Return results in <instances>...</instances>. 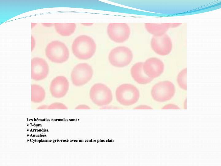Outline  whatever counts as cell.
Segmentation results:
<instances>
[{"instance_id":"obj_1","label":"cell","mask_w":221,"mask_h":166,"mask_svg":"<svg viewBox=\"0 0 221 166\" xmlns=\"http://www.w3.org/2000/svg\"><path fill=\"white\" fill-rule=\"evenodd\" d=\"M72 49L74 56L79 59L87 60L94 54L96 45L91 37L86 35L78 36L74 40Z\"/></svg>"},{"instance_id":"obj_2","label":"cell","mask_w":221,"mask_h":166,"mask_svg":"<svg viewBox=\"0 0 221 166\" xmlns=\"http://www.w3.org/2000/svg\"><path fill=\"white\" fill-rule=\"evenodd\" d=\"M45 54L50 61L56 63H62L68 59L69 53L67 46L62 42L52 41L46 46Z\"/></svg>"},{"instance_id":"obj_3","label":"cell","mask_w":221,"mask_h":166,"mask_svg":"<svg viewBox=\"0 0 221 166\" xmlns=\"http://www.w3.org/2000/svg\"><path fill=\"white\" fill-rule=\"evenodd\" d=\"M140 93L134 85L128 83L122 84L118 86L115 91L117 101L121 105L129 106L136 103L140 97Z\"/></svg>"},{"instance_id":"obj_4","label":"cell","mask_w":221,"mask_h":166,"mask_svg":"<svg viewBox=\"0 0 221 166\" xmlns=\"http://www.w3.org/2000/svg\"><path fill=\"white\" fill-rule=\"evenodd\" d=\"M175 85L171 81L166 80L158 82L152 87L151 95L155 101L159 102H166L171 100L176 93Z\"/></svg>"},{"instance_id":"obj_5","label":"cell","mask_w":221,"mask_h":166,"mask_svg":"<svg viewBox=\"0 0 221 166\" xmlns=\"http://www.w3.org/2000/svg\"><path fill=\"white\" fill-rule=\"evenodd\" d=\"M133 57V53L129 48L125 46H119L111 50L108 55V60L112 66L122 68L129 65Z\"/></svg>"},{"instance_id":"obj_6","label":"cell","mask_w":221,"mask_h":166,"mask_svg":"<svg viewBox=\"0 0 221 166\" xmlns=\"http://www.w3.org/2000/svg\"><path fill=\"white\" fill-rule=\"evenodd\" d=\"M89 96L92 101L99 106L107 105L113 100L111 90L106 85L101 83H96L91 87Z\"/></svg>"},{"instance_id":"obj_7","label":"cell","mask_w":221,"mask_h":166,"mask_svg":"<svg viewBox=\"0 0 221 166\" xmlns=\"http://www.w3.org/2000/svg\"><path fill=\"white\" fill-rule=\"evenodd\" d=\"M107 33L112 41L116 43H122L125 42L129 38L131 29L127 23L112 22L108 25Z\"/></svg>"},{"instance_id":"obj_8","label":"cell","mask_w":221,"mask_h":166,"mask_svg":"<svg viewBox=\"0 0 221 166\" xmlns=\"http://www.w3.org/2000/svg\"><path fill=\"white\" fill-rule=\"evenodd\" d=\"M93 72L91 66L87 63H80L73 68L71 75L73 84L76 86H83L91 79Z\"/></svg>"},{"instance_id":"obj_9","label":"cell","mask_w":221,"mask_h":166,"mask_svg":"<svg viewBox=\"0 0 221 166\" xmlns=\"http://www.w3.org/2000/svg\"><path fill=\"white\" fill-rule=\"evenodd\" d=\"M150 45L153 50L161 56L169 55L173 48V42L170 36L167 34L158 36H153Z\"/></svg>"},{"instance_id":"obj_10","label":"cell","mask_w":221,"mask_h":166,"mask_svg":"<svg viewBox=\"0 0 221 166\" xmlns=\"http://www.w3.org/2000/svg\"><path fill=\"white\" fill-rule=\"evenodd\" d=\"M143 70L149 77L154 79L159 77L164 72L165 65L163 61L156 57H151L143 62Z\"/></svg>"},{"instance_id":"obj_11","label":"cell","mask_w":221,"mask_h":166,"mask_svg":"<svg viewBox=\"0 0 221 166\" xmlns=\"http://www.w3.org/2000/svg\"><path fill=\"white\" fill-rule=\"evenodd\" d=\"M49 71L48 65L43 58L35 57L31 60V78L36 81L46 78Z\"/></svg>"},{"instance_id":"obj_12","label":"cell","mask_w":221,"mask_h":166,"mask_svg":"<svg viewBox=\"0 0 221 166\" xmlns=\"http://www.w3.org/2000/svg\"><path fill=\"white\" fill-rule=\"evenodd\" d=\"M69 83L66 77L62 76L54 78L50 83L49 90L52 95L56 98H61L67 93Z\"/></svg>"},{"instance_id":"obj_13","label":"cell","mask_w":221,"mask_h":166,"mask_svg":"<svg viewBox=\"0 0 221 166\" xmlns=\"http://www.w3.org/2000/svg\"><path fill=\"white\" fill-rule=\"evenodd\" d=\"M182 25L180 22H146L144 26L146 31L153 36H158L166 34L169 29L177 28Z\"/></svg>"},{"instance_id":"obj_14","label":"cell","mask_w":221,"mask_h":166,"mask_svg":"<svg viewBox=\"0 0 221 166\" xmlns=\"http://www.w3.org/2000/svg\"><path fill=\"white\" fill-rule=\"evenodd\" d=\"M143 65L142 62L135 63L131 67L130 73L132 77L137 83L141 84H146L150 83L153 79L148 77L145 74Z\"/></svg>"},{"instance_id":"obj_15","label":"cell","mask_w":221,"mask_h":166,"mask_svg":"<svg viewBox=\"0 0 221 166\" xmlns=\"http://www.w3.org/2000/svg\"><path fill=\"white\" fill-rule=\"evenodd\" d=\"M54 26L56 32L63 36H69L75 32L76 25L74 23H54Z\"/></svg>"},{"instance_id":"obj_16","label":"cell","mask_w":221,"mask_h":166,"mask_svg":"<svg viewBox=\"0 0 221 166\" xmlns=\"http://www.w3.org/2000/svg\"><path fill=\"white\" fill-rule=\"evenodd\" d=\"M32 100L35 102H39L44 99L45 92L44 88L40 85L33 84L31 85Z\"/></svg>"},{"instance_id":"obj_17","label":"cell","mask_w":221,"mask_h":166,"mask_svg":"<svg viewBox=\"0 0 221 166\" xmlns=\"http://www.w3.org/2000/svg\"><path fill=\"white\" fill-rule=\"evenodd\" d=\"M187 68H184L178 73L176 77L177 84L182 89L187 90L186 84Z\"/></svg>"},{"instance_id":"obj_18","label":"cell","mask_w":221,"mask_h":166,"mask_svg":"<svg viewBox=\"0 0 221 166\" xmlns=\"http://www.w3.org/2000/svg\"><path fill=\"white\" fill-rule=\"evenodd\" d=\"M49 109H67V107L64 104L55 103L51 104L48 107Z\"/></svg>"},{"instance_id":"obj_19","label":"cell","mask_w":221,"mask_h":166,"mask_svg":"<svg viewBox=\"0 0 221 166\" xmlns=\"http://www.w3.org/2000/svg\"><path fill=\"white\" fill-rule=\"evenodd\" d=\"M181 109L177 105L174 104H168L164 106L162 109Z\"/></svg>"},{"instance_id":"obj_20","label":"cell","mask_w":221,"mask_h":166,"mask_svg":"<svg viewBox=\"0 0 221 166\" xmlns=\"http://www.w3.org/2000/svg\"><path fill=\"white\" fill-rule=\"evenodd\" d=\"M134 109H153L150 106L146 105H141L137 106L134 108Z\"/></svg>"},{"instance_id":"obj_21","label":"cell","mask_w":221,"mask_h":166,"mask_svg":"<svg viewBox=\"0 0 221 166\" xmlns=\"http://www.w3.org/2000/svg\"><path fill=\"white\" fill-rule=\"evenodd\" d=\"M76 109H90V107L85 105L81 104L78 105L75 108Z\"/></svg>"}]
</instances>
